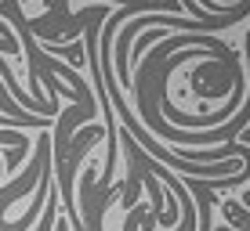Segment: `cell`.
Listing matches in <instances>:
<instances>
[{
	"label": "cell",
	"instance_id": "3",
	"mask_svg": "<svg viewBox=\"0 0 250 231\" xmlns=\"http://www.w3.org/2000/svg\"><path fill=\"white\" fill-rule=\"evenodd\" d=\"M55 231H73V228H69V220H65V217H58V220H55Z\"/></svg>",
	"mask_w": 250,
	"mask_h": 231
},
{
	"label": "cell",
	"instance_id": "1",
	"mask_svg": "<svg viewBox=\"0 0 250 231\" xmlns=\"http://www.w3.org/2000/svg\"><path fill=\"white\" fill-rule=\"evenodd\" d=\"M40 51L51 58H65L69 65H73L76 72L83 69V62H87V51H83V36L80 40H73V44H40Z\"/></svg>",
	"mask_w": 250,
	"mask_h": 231
},
{
	"label": "cell",
	"instance_id": "2",
	"mask_svg": "<svg viewBox=\"0 0 250 231\" xmlns=\"http://www.w3.org/2000/svg\"><path fill=\"white\" fill-rule=\"evenodd\" d=\"M58 206H62V199H58V184H55V188H51V195H47V206H44V213H40V224H37V231H55Z\"/></svg>",
	"mask_w": 250,
	"mask_h": 231
}]
</instances>
